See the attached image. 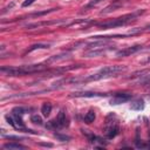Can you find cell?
<instances>
[{"label": "cell", "instance_id": "e0dca14e", "mask_svg": "<svg viewBox=\"0 0 150 150\" xmlns=\"http://www.w3.org/2000/svg\"><path fill=\"white\" fill-rule=\"evenodd\" d=\"M25 111H26V109H23L22 107H16L12 110V114H13V116H22L25 114Z\"/></svg>", "mask_w": 150, "mask_h": 150}, {"label": "cell", "instance_id": "277c9868", "mask_svg": "<svg viewBox=\"0 0 150 150\" xmlns=\"http://www.w3.org/2000/svg\"><path fill=\"white\" fill-rule=\"evenodd\" d=\"M67 124H68V122H67V118H66V114H64V111L61 110L59 112V115L56 116V118L53 120V121H49L46 124V127L48 129H61V128L66 127Z\"/></svg>", "mask_w": 150, "mask_h": 150}, {"label": "cell", "instance_id": "d6986e66", "mask_svg": "<svg viewBox=\"0 0 150 150\" xmlns=\"http://www.w3.org/2000/svg\"><path fill=\"white\" fill-rule=\"evenodd\" d=\"M103 0H93V1H90L89 4H87L84 7H83V9L84 11H87V9H89V8H93V7H95V6H97L100 2H102Z\"/></svg>", "mask_w": 150, "mask_h": 150}, {"label": "cell", "instance_id": "ac0fdd59", "mask_svg": "<svg viewBox=\"0 0 150 150\" xmlns=\"http://www.w3.org/2000/svg\"><path fill=\"white\" fill-rule=\"evenodd\" d=\"M30 122H33V123H35V124H39V125H41L43 121H42L41 116H39L38 114H34V115H32V116H30Z\"/></svg>", "mask_w": 150, "mask_h": 150}, {"label": "cell", "instance_id": "4fadbf2b", "mask_svg": "<svg viewBox=\"0 0 150 150\" xmlns=\"http://www.w3.org/2000/svg\"><path fill=\"white\" fill-rule=\"evenodd\" d=\"M4 149H8V150H20V149H26L25 145H21L19 143H6L2 146Z\"/></svg>", "mask_w": 150, "mask_h": 150}, {"label": "cell", "instance_id": "5b68a950", "mask_svg": "<svg viewBox=\"0 0 150 150\" xmlns=\"http://www.w3.org/2000/svg\"><path fill=\"white\" fill-rule=\"evenodd\" d=\"M142 49V46L141 45H135V46H130V47H127L124 49H121L116 53V56L118 57H124V56H130L135 53H137L138 50Z\"/></svg>", "mask_w": 150, "mask_h": 150}, {"label": "cell", "instance_id": "3957f363", "mask_svg": "<svg viewBox=\"0 0 150 150\" xmlns=\"http://www.w3.org/2000/svg\"><path fill=\"white\" fill-rule=\"evenodd\" d=\"M123 70H125L124 66H107V67H103L102 69H100L97 73L91 74L88 77L83 79V82L97 81V80H102V79H105V77H110V76H114V75H116V74H118Z\"/></svg>", "mask_w": 150, "mask_h": 150}, {"label": "cell", "instance_id": "30bf717a", "mask_svg": "<svg viewBox=\"0 0 150 150\" xmlns=\"http://www.w3.org/2000/svg\"><path fill=\"white\" fill-rule=\"evenodd\" d=\"M105 96L107 94H98V93H91V91H83V93H73L71 96L75 97H94V96Z\"/></svg>", "mask_w": 150, "mask_h": 150}, {"label": "cell", "instance_id": "7402d4cb", "mask_svg": "<svg viewBox=\"0 0 150 150\" xmlns=\"http://www.w3.org/2000/svg\"><path fill=\"white\" fill-rule=\"evenodd\" d=\"M34 1H35V0H25V1L22 2V5H21V6H22V7H27V6L32 5Z\"/></svg>", "mask_w": 150, "mask_h": 150}, {"label": "cell", "instance_id": "cb8c5ba5", "mask_svg": "<svg viewBox=\"0 0 150 150\" xmlns=\"http://www.w3.org/2000/svg\"><path fill=\"white\" fill-rule=\"evenodd\" d=\"M145 29H146V30H150V25H149L148 27H145Z\"/></svg>", "mask_w": 150, "mask_h": 150}, {"label": "cell", "instance_id": "484cf974", "mask_svg": "<svg viewBox=\"0 0 150 150\" xmlns=\"http://www.w3.org/2000/svg\"><path fill=\"white\" fill-rule=\"evenodd\" d=\"M149 48H150V47H149Z\"/></svg>", "mask_w": 150, "mask_h": 150}, {"label": "cell", "instance_id": "52a82bcc", "mask_svg": "<svg viewBox=\"0 0 150 150\" xmlns=\"http://www.w3.org/2000/svg\"><path fill=\"white\" fill-rule=\"evenodd\" d=\"M64 19H61V20H53V21H40V22H33V23H28L26 26L27 29H33V28H39V27H42V26H50V25H56V23H61L63 22Z\"/></svg>", "mask_w": 150, "mask_h": 150}, {"label": "cell", "instance_id": "d4e9b609", "mask_svg": "<svg viewBox=\"0 0 150 150\" xmlns=\"http://www.w3.org/2000/svg\"><path fill=\"white\" fill-rule=\"evenodd\" d=\"M148 61H149V62H150V59H149V60H148Z\"/></svg>", "mask_w": 150, "mask_h": 150}, {"label": "cell", "instance_id": "9c48e42d", "mask_svg": "<svg viewBox=\"0 0 150 150\" xmlns=\"http://www.w3.org/2000/svg\"><path fill=\"white\" fill-rule=\"evenodd\" d=\"M108 47H98V48H90V49H87L84 52V56L86 57H94V56H98L103 53H105Z\"/></svg>", "mask_w": 150, "mask_h": 150}, {"label": "cell", "instance_id": "9a60e30c", "mask_svg": "<svg viewBox=\"0 0 150 150\" xmlns=\"http://www.w3.org/2000/svg\"><path fill=\"white\" fill-rule=\"evenodd\" d=\"M95 118H96V115H95L94 110H89V111L84 115V122L88 123V124H90L91 122H94Z\"/></svg>", "mask_w": 150, "mask_h": 150}, {"label": "cell", "instance_id": "6da1fadb", "mask_svg": "<svg viewBox=\"0 0 150 150\" xmlns=\"http://www.w3.org/2000/svg\"><path fill=\"white\" fill-rule=\"evenodd\" d=\"M47 66L39 63V64H27L21 67H2L0 70L2 74L7 76H22L27 74H34V73H41L46 69Z\"/></svg>", "mask_w": 150, "mask_h": 150}, {"label": "cell", "instance_id": "8992f818", "mask_svg": "<svg viewBox=\"0 0 150 150\" xmlns=\"http://www.w3.org/2000/svg\"><path fill=\"white\" fill-rule=\"evenodd\" d=\"M130 98H131V94H129V93H117L114 95L110 103L111 104H121V103L129 101Z\"/></svg>", "mask_w": 150, "mask_h": 150}, {"label": "cell", "instance_id": "7a4b0ae2", "mask_svg": "<svg viewBox=\"0 0 150 150\" xmlns=\"http://www.w3.org/2000/svg\"><path fill=\"white\" fill-rule=\"evenodd\" d=\"M144 13V9L142 11H136L129 14H124L122 16H118L116 19H112L110 21H104L101 23H97V27H100L101 29H109V28H115V27H120V26H124L127 23H129L130 21L135 20L137 16H139L141 14Z\"/></svg>", "mask_w": 150, "mask_h": 150}, {"label": "cell", "instance_id": "8fae6325", "mask_svg": "<svg viewBox=\"0 0 150 150\" xmlns=\"http://www.w3.org/2000/svg\"><path fill=\"white\" fill-rule=\"evenodd\" d=\"M118 1H120V0H115V2H114V4H111L110 6L105 7V8L101 12V14H107V13H109V12H111V11H115L116 8L121 7V6H122V4H121V2H118Z\"/></svg>", "mask_w": 150, "mask_h": 150}, {"label": "cell", "instance_id": "5bb4252c", "mask_svg": "<svg viewBox=\"0 0 150 150\" xmlns=\"http://www.w3.org/2000/svg\"><path fill=\"white\" fill-rule=\"evenodd\" d=\"M49 47V45L47 43H35V45H33V46H30L27 50H26V53H30V52H33V50H35V49H46V48H48Z\"/></svg>", "mask_w": 150, "mask_h": 150}, {"label": "cell", "instance_id": "603a6c76", "mask_svg": "<svg viewBox=\"0 0 150 150\" xmlns=\"http://www.w3.org/2000/svg\"><path fill=\"white\" fill-rule=\"evenodd\" d=\"M41 145H45V146H52V144H46V143H41Z\"/></svg>", "mask_w": 150, "mask_h": 150}, {"label": "cell", "instance_id": "ffe728a7", "mask_svg": "<svg viewBox=\"0 0 150 150\" xmlns=\"http://www.w3.org/2000/svg\"><path fill=\"white\" fill-rule=\"evenodd\" d=\"M54 136H55L59 141H62V142H67V141H69V139H70V136L62 135V134H57V132H55V134H54Z\"/></svg>", "mask_w": 150, "mask_h": 150}, {"label": "cell", "instance_id": "44dd1931", "mask_svg": "<svg viewBox=\"0 0 150 150\" xmlns=\"http://www.w3.org/2000/svg\"><path fill=\"white\" fill-rule=\"evenodd\" d=\"M136 148H138V149H150V143H137Z\"/></svg>", "mask_w": 150, "mask_h": 150}, {"label": "cell", "instance_id": "7c38bea8", "mask_svg": "<svg viewBox=\"0 0 150 150\" xmlns=\"http://www.w3.org/2000/svg\"><path fill=\"white\" fill-rule=\"evenodd\" d=\"M52 104L49 103V102H45L43 104H42V107H41V112H42V115L45 116V117H48L49 115H50V112H52Z\"/></svg>", "mask_w": 150, "mask_h": 150}, {"label": "cell", "instance_id": "2e32d148", "mask_svg": "<svg viewBox=\"0 0 150 150\" xmlns=\"http://www.w3.org/2000/svg\"><path fill=\"white\" fill-rule=\"evenodd\" d=\"M143 108H144L143 100H136L134 103H131V109L132 110H142Z\"/></svg>", "mask_w": 150, "mask_h": 150}, {"label": "cell", "instance_id": "ba28073f", "mask_svg": "<svg viewBox=\"0 0 150 150\" xmlns=\"http://www.w3.org/2000/svg\"><path fill=\"white\" fill-rule=\"evenodd\" d=\"M118 131H120V128H118V124H117L116 122H114V123H111V124H109V125L107 124L105 134H107V138H108V139H111V138L116 137L117 134H118Z\"/></svg>", "mask_w": 150, "mask_h": 150}]
</instances>
